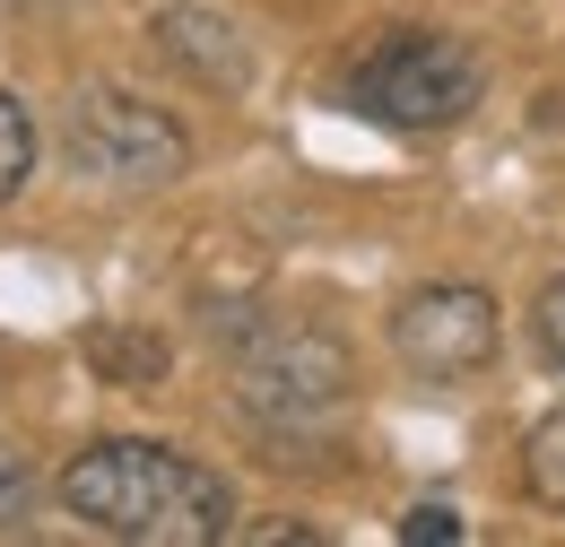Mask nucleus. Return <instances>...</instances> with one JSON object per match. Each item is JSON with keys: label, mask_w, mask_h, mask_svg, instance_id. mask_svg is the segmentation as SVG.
<instances>
[{"label": "nucleus", "mask_w": 565, "mask_h": 547, "mask_svg": "<svg viewBox=\"0 0 565 547\" xmlns=\"http://www.w3.org/2000/svg\"><path fill=\"white\" fill-rule=\"evenodd\" d=\"M62 157L87 183H114V192H166L192 174V131L148 105L131 87H78L71 114H62Z\"/></svg>", "instance_id": "3"}, {"label": "nucleus", "mask_w": 565, "mask_h": 547, "mask_svg": "<svg viewBox=\"0 0 565 547\" xmlns=\"http://www.w3.org/2000/svg\"><path fill=\"white\" fill-rule=\"evenodd\" d=\"M488 69L461 35H435V26H401L383 35L365 62L349 69V105L383 131H452L470 105H479Z\"/></svg>", "instance_id": "2"}, {"label": "nucleus", "mask_w": 565, "mask_h": 547, "mask_svg": "<svg viewBox=\"0 0 565 547\" xmlns=\"http://www.w3.org/2000/svg\"><path fill=\"white\" fill-rule=\"evenodd\" d=\"M53 495H62L71 522H87L96 539H122V547L235 539V486L217 470H201L192 452H174V443H148V435H96L87 452H71Z\"/></svg>", "instance_id": "1"}, {"label": "nucleus", "mask_w": 565, "mask_h": 547, "mask_svg": "<svg viewBox=\"0 0 565 547\" xmlns=\"http://www.w3.org/2000/svg\"><path fill=\"white\" fill-rule=\"evenodd\" d=\"M356 365L331 331H287V322H253L235 340V400L270 426H313L349 400Z\"/></svg>", "instance_id": "4"}, {"label": "nucleus", "mask_w": 565, "mask_h": 547, "mask_svg": "<svg viewBox=\"0 0 565 547\" xmlns=\"http://www.w3.org/2000/svg\"><path fill=\"white\" fill-rule=\"evenodd\" d=\"M148 44H157V62L183 69L192 87H210V96H244L253 87V44H244V26L210 9V0H166L157 18H148Z\"/></svg>", "instance_id": "6"}, {"label": "nucleus", "mask_w": 565, "mask_h": 547, "mask_svg": "<svg viewBox=\"0 0 565 547\" xmlns=\"http://www.w3.org/2000/svg\"><path fill=\"white\" fill-rule=\"evenodd\" d=\"M35 504H44V486H35V470L0 443V530H26L35 522Z\"/></svg>", "instance_id": "8"}, {"label": "nucleus", "mask_w": 565, "mask_h": 547, "mask_svg": "<svg viewBox=\"0 0 565 547\" xmlns=\"http://www.w3.org/2000/svg\"><path fill=\"white\" fill-rule=\"evenodd\" d=\"M87 356H105V365H122L131 383H148V374L166 365V347H140V340H87Z\"/></svg>", "instance_id": "10"}, {"label": "nucleus", "mask_w": 565, "mask_h": 547, "mask_svg": "<svg viewBox=\"0 0 565 547\" xmlns=\"http://www.w3.org/2000/svg\"><path fill=\"white\" fill-rule=\"evenodd\" d=\"M540 347L565 365V278H548V287H540Z\"/></svg>", "instance_id": "11"}, {"label": "nucleus", "mask_w": 565, "mask_h": 547, "mask_svg": "<svg viewBox=\"0 0 565 547\" xmlns=\"http://www.w3.org/2000/svg\"><path fill=\"white\" fill-rule=\"evenodd\" d=\"M26 174H35V122H26V105L0 87V201H18Z\"/></svg>", "instance_id": "7"}, {"label": "nucleus", "mask_w": 565, "mask_h": 547, "mask_svg": "<svg viewBox=\"0 0 565 547\" xmlns=\"http://www.w3.org/2000/svg\"><path fill=\"white\" fill-rule=\"evenodd\" d=\"M495 340H504V322H495L488 287L444 278V287H418L392 304V356L418 383H470L479 365H495Z\"/></svg>", "instance_id": "5"}, {"label": "nucleus", "mask_w": 565, "mask_h": 547, "mask_svg": "<svg viewBox=\"0 0 565 547\" xmlns=\"http://www.w3.org/2000/svg\"><path fill=\"white\" fill-rule=\"evenodd\" d=\"M401 539L409 547H452L461 539V513H452V504H418V513L401 522Z\"/></svg>", "instance_id": "9"}]
</instances>
